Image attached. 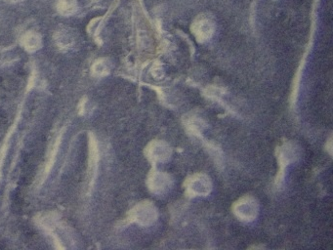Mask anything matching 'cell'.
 Listing matches in <instances>:
<instances>
[{
    "mask_svg": "<svg viewBox=\"0 0 333 250\" xmlns=\"http://www.w3.org/2000/svg\"><path fill=\"white\" fill-rule=\"evenodd\" d=\"M85 98L84 99H82L81 101H80V105H79V113H80V115H82L83 114V112H84V105H85Z\"/></svg>",
    "mask_w": 333,
    "mask_h": 250,
    "instance_id": "cell-12",
    "label": "cell"
},
{
    "mask_svg": "<svg viewBox=\"0 0 333 250\" xmlns=\"http://www.w3.org/2000/svg\"><path fill=\"white\" fill-rule=\"evenodd\" d=\"M22 45L28 52H35L41 47V38L34 31H27L22 38Z\"/></svg>",
    "mask_w": 333,
    "mask_h": 250,
    "instance_id": "cell-8",
    "label": "cell"
},
{
    "mask_svg": "<svg viewBox=\"0 0 333 250\" xmlns=\"http://www.w3.org/2000/svg\"><path fill=\"white\" fill-rule=\"evenodd\" d=\"M149 189L156 195H163L172 187V179L162 172H152L147 179Z\"/></svg>",
    "mask_w": 333,
    "mask_h": 250,
    "instance_id": "cell-4",
    "label": "cell"
},
{
    "mask_svg": "<svg viewBox=\"0 0 333 250\" xmlns=\"http://www.w3.org/2000/svg\"><path fill=\"white\" fill-rule=\"evenodd\" d=\"M234 213L242 221H252L258 214V203L251 197H243L239 199L234 207Z\"/></svg>",
    "mask_w": 333,
    "mask_h": 250,
    "instance_id": "cell-3",
    "label": "cell"
},
{
    "mask_svg": "<svg viewBox=\"0 0 333 250\" xmlns=\"http://www.w3.org/2000/svg\"><path fill=\"white\" fill-rule=\"evenodd\" d=\"M92 75L95 77H104L109 72V65L106 59H100L96 61L92 66Z\"/></svg>",
    "mask_w": 333,
    "mask_h": 250,
    "instance_id": "cell-11",
    "label": "cell"
},
{
    "mask_svg": "<svg viewBox=\"0 0 333 250\" xmlns=\"http://www.w3.org/2000/svg\"><path fill=\"white\" fill-rule=\"evenodd\" d=\"M158 218V210L150 201H144L137 204L129 212V219L142 226L153 224Z\"/></svg>",
    "mask_w": 333,
    "mask_h": 250,
    "instance_id": "cell-1",
    "label": "cell"
},
{
    "mask_svg": "<svg viewBox=\"0 0 333 250\" xmlns=\"http://www.w3.org/2000/svg\"><path fill=\"white\" fill-rule=\"evenodd\" d=\"M210 179L204 174H195L186 182L187 194L191 197L206 196L211 191Z\"/></svg>",
    "mask_w": 333,
    "mask_h": 250,
    "instance_id": "cell-2",
    "label": "cell"
},
{
    "mask_svg": "<svg viewBox=\"0 0 333 250\" xmlns=\"http://www.w3.org/2000/svg\"><path fill=\"white\" fill-rule=\"evenodd\" d=\"M192 29L197 40L203 42L210 40V38L213 35L214 23L209 18L199 17L193 24Z\"/></svg>",
    "mask_w": 333,
    "mask_h": 250,
    "instance_id": "cell-7",
    "label": "cell"
},
{
    "mask_svg": "<svg viewBox=\"0 0 333 250\" xmlns=\"http://www.w3.org/2000/svg\"><path fill=\"white\" fill-rule=\"evenodd\" d=\"M58 11L64 16H69L78 9V0H58Z\"/></svg>",
    "mask_w": 333,
    "mask_h": 250,
    "instance_id": "cell-9",
    "label": "cell"
},
{
    "mask_svg": "<svg viewBox=\"0 0 333 250\" xmlns=\"http://www.w3.org/2000/svg\"><path fill=\"white\" fill-rule=\"evenodd\" d=\"M147 158L153 162H163L171 156V149L162 141H153L146 149Z\"/></svg>",
    "mask_w": 333,
    "mask_h": 250,
    "instance_id": "cell-5",
    "label": "cell"
},
{
    "mask_svg": "<svg viewBox=\"0 0 333 250\" xmlns=\"http://www.w3.org/2000/svg\"><path fill=\"white\" fill-rule=\"evenodd\" d=\"M8 1H11V2H18V1H20V0H8Z\"/></svg>",
    "mask_w": 333,
    "mask_h": 250,
    "instance_id": "cell-13",
    "label": "cell"
},
{
    "mask_svg": "<svg viewBox=\"0 0 333 250\" xmlns=\"http://www.w3.org/2000/svg\"><path fill=\"white\" fill-rule=\"evenodd\" d=\"M61 136L62 134H60L57 139L55 140L53 145L51 146V148L48 151V156H47V161H46V166H45V173L48 174L50 170L53 167L54 161H55V158L59 149V146L61 143Z\"/></svg>",
    "mask_w": 333,
    "mask_h": 250,
    "instance_id": "cell-10",
    "label": "cell"
},
{
    "mask_svg": "<svg viewBox=\"0 0 333 250\" xmlns=\"http://www.w3.org/2000/svg\"><path fill=\"white\" fill-rule=\"evenodd\" d=\"M99 161V151L96 138L93 134L89 135V157H88V171H87V183L89 189H91L96 176V171Z\"/></svg>",
    "mask_w": 333,
    "mask_h": 250,
    "instance_id": "cell-6",
    "label": "cell"
}]
</instances>
